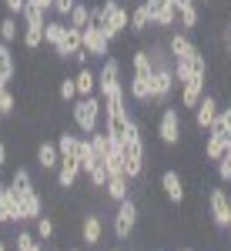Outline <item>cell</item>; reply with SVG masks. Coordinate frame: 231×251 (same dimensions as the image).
Wrapping results in <instances>:
<instances>
[{
  "mask_svg": "<svg viewBox=\"0 0 231 251\" xmlns=\"http://www.w3.org/2000/svg\"><path fill=\"white\" fill-rule=\"evenodd\" d=\"M104 168H107V174H124V151H111V154L104 157Z\"/></svg>",
  "mask_w": 231,
  "mask_h": 251,
  "instance_id": "f35d334b",
  "label": "cell"
},
{
  "mask_svg": "<svg viewBox=\"0 0 231 251\" xmlns=\"http://www.w3.org/2000/svg\"><path fill=\"white\" fill-rule=\"evenodd\" d=\"M77 144H80V137L71 134V131H64V134L57 137V151H60V157H77Z\"/></svg>",
  "mask_w": 231,
  "mask_h": 251,
  "instance_id": "d6a6232c",
  "label": "cell"
},
{
  "mask_svg": "<svg viewBox=\"0 0 231 251\" xmlns=\"http://www.w3.org/2000/svg\"><path fill=\"white\" fill-rule=\"evenodd\" d=\"M0 184H3V181H0Z\"/></svg>",
  "mask_w": 231,
  "mask_h": 251,
  "instance_id": "6f0895ef",
  "label": "cell"
},
{
  "mask_svg": "<svg viewBox=\"0 0 231 251\" xmlns=\"http://www.w3.org/2000/svg\"><path fill=\"white\" fill-rule=\"evenodd\" d=\"M137 201L134 198H124V201H117V211H114V225H111V231H114L117 241H128L137 228Z\"/></svg>",
  "mask_w": 231,
  "mask_h": 251,
  "instance_id": "277c9868",
  "label": "cell"
},
{
  "mask_svg": "<svg viewBox=\"0 0 231 251\" xmlns=\"http://www.w3.org/2000/svg\"><path fill=\"white\" fill-rule=\"evenodd\" d=\"M148 54H151L154 71H174V57H171V50H168V44H151Z\"/></svg>",
  "mask_w": 231,
  "mask_h": 251,
  "instance_id": "d4e9b609",
  "label": "cell"
},
{
  "mask_svg": "<svg viewBox=\"0 0 231 251\" xmlns=\"http://www.w3.org/2000/svg\"><path fill=\"white\" fill-rule=\"evenodd\" d=\"M20 211H17V194L10 184H0V225H7V221H17Z\"/></svg>",
  "mask_w": 231,
  "mask_h": 251,
  "instance_id": "ffe728a7",
  "label": "cell"
},
{
  "mask_svg": "<svg viewBox=\"0 0 231 251\" xmlns=\"http://www.w3.org/2000/svg\"><path fill=\"white\" fill-rule=\"evenodd\" d=\"M57 97L64 100V104H74V100H77V84H74V77H60Z\"/></svg>",
  "mask_w": 231,
  "mask_h": 251,
  "instance_id": "8d00e7d4",
  "label": "cell"
},
{
  "mask_svg": "<svg viewBox=\"0 0 231 251\" xmlns=\"http://www.w3.org/2000/svg\"><path fill=\"white\" fill-rule=\"evenodd\" d=\"M71 117H74V124L84 131V134H94L97 127H101V121H104V100L101 97H77L74 104H71Z\"/></svg>",
  "mask_w": 231,
  "mask_h": 251,
  "instance_id": "6da1fadb",
  "label": "cell"
},
{
  "mask_svg": "<svg viewBox=\"0 0 231 251\" xmlns=\"http://www.w3.org/2000/svg\"><path fill=\"white\" fill-rule=\"evenodd\" d=\"M161 188H164V198H168L171 204H181V201H184V177L178 171L161 174Z\"/></svg>",
  "mask_w": 231,
  "mask_h": 251,
  "instance_id": "2e32d148",
  "label": "cell"
},
{
  "mask_svg": "<svg viewBox=\"0 0 231 251\" xmlns=\"http://www.w3.org/2000/svg\"><path fill=\"white\" fill-rule=\"evenodd\" d=\"M91 144H94V151H97V157H101V161H104V157L114 151V144H111V134H107L104 127H97L94 134H91Z\"/></svg>",
  "mask_w": 231,
  "mask_h": 251,
  "instance_id": "f1b7e54d",
  "label": "cell"
},
{
  "mask_svg": "<svg viewBox=\"0 0 231 251\" xmlns=\"http://www.w3.org/2000/svg\"><path fill=\"white\" fill-rule=\"evenodd\" d=\"M17 211H20L17 221H37L40 214H44V201H40L37 188L27 194H17Z\"/></svg>",
  "mask_w": 231,
  "mask_h": 251,
  "instance_id": "5bb4252c",
  "label": "cell"
},
{
  "mask_svg": "<svg viewBox=\"0 0 231 251\" xmlns=\"http://www.w3.org/2000/svg\"><path fill=\"white\" fill-rule=\"evenodd\" d=\"M107 177H111V174H107V168H104V161H97V168L91 174H87V181H91V188H101V191H104V184H107Z\"/></svg>",
  "mask_w": 231,
  "mask_h": 251,
  "instance_id": "60d3db41",
  "label": "cell"
},
{
  "mask_svg": "<svg viewBox=\"0 0 231 251\" xmlns=\"http://www.w3.org/2000/svg\"><path fill=\"white\" fill-rule=\"evenodd\" d=\"M51 251H60V248H51Z\"/></svg>",
  "mask_w": 231,
  "mask_h": 251,
  "instance_id": "9f6ffc18",
  "label": "cell"
},
{
  "mask_svg": "<svg viewBox=\"0 0 231 251\" xmlns=\"http://www.w3.org/2000/svg\"><path fill=\"white\" fill-rule=\"evenodd\" d=\"M178 251H194V248H178Z\"/></svg>",
  "mask_w": 231,
  "mask_h": 251,
  "instance_id": "f5cc1de1",
  "label": "cell"
},
{
  "mask_svg": "<svg viewBox=\"0 0 231 251\" xmlns=\"http://www.w3.org/2000/svg\"><path fill=\"white\" fill-rule=\"evenodd\" d=\"M74 84H77V97H94L97 94V74L87 67V64L74 74Z\"/></svg>",
  "mask_w": 231,
  "mask_h": 251,
  "instance_id": "7402d4cb",
  "label": "cell"
},
{
  "mask_svg": "<svg viewBox=\"0 0 231 251\" xmlns=\"http://www.w3.org/2000/svg\"><path fill=\"white\" fill-rule=\"evenodd\" d=\"M205 80L208 77H191L181 84V107H188V111L198 107V100L205 97Z\"/></svg>",
  "mask_w": 231,
  "mask_h": 251,
  "instance_id": "e0dca14e",
  "label": "cell"
},
{
  "mask_svg": "<svg viewBox=\"0 0 231 251\" xmlns=\"http://www.w3.org/2000/svg\"><path fill=\"white\" fill-rule=\"evenodd\" d=\"M77 161H80V171L84 174H91L97 168V151H94V144H91V137H80V144H77Z\"/></svg>",
  "mask_w": 231,
  "mask_h": 251,
  "instance_id": "cb8c5ba5",
  "label": "cell"
},
{
  "mask_svg": "<svg viewBox=\"0 0 231 251\" xmlns=\"http://www.w3.org/2000/svg\"><path fill=\"white\" fill-rule=\"evenodd\" d=\"M107 37H111V44H114L117 37H124V30L131 27V10L121 3V0H104L101 3V24H97Z\"/></svg>",
  "mask_w": 231,
  "mask_h": 251,
  "instance_id": "7a4b0ae2",
  "label": "cell"
},
{
  "mask_svg": "<svg viewBox=\"0 0 231 251\" xmlns=\"http://www.w3.org/2000/svg\"><path fill=\"white\" fill-rule=\"evenodd\" d=\"M214 168H218V177H221V181L228 184V181H231V141H228V151L221 154V161H218Z\"/></svg>",
  "mask_w": 231,
  "mask_h": 251,
  "instance_id": "7bdbcfd3",
  "label": "cell"
},
{
  "mask_svg": "<svg viewBox=\"0 0 231 251\" xmlns=\"http://www.w3.org/2000/svg\"><path fill=\"white\" fill-rule=\"evenodd\" d=\"M0 40H3V44H14V40H17V20L10 17V14L0 20Z\"/></svg>",
  "mask_w": 231,
  "mask_h": 251,
  "instance_id": "74e56055",
  "label": "cell"
},
{
  "mask_svg": "<svg viewBox=\"0 0 231 251\" xmlns=\"http://www.w3.org/2000/svg\"><path fill=\"white\" fill-rule=\"evenodd\" d=\"M111 251H124V248H111Z\"/></svg>",
  "mask_w": 231,
  "mask_h": 251,
  "instance_id": "db71d44e",
  "label": "cell"
},
{
  "mask_svg": "<svg viewBox=\"0 0 231 251\" xmlns=\"http://www.w3.org/2000/svg\"><path fill=\"white\" fill-rule=\"evenodd\" d=\"M54 231H57V228H54V218H51V214H40L37 221H34V234H37L40 241H51Z\"/></svg>",
  "mask_w": 231,
  "mask_h": 251,
  "instance_id": "e575fe53",
  "label": "cell"
},
{
  "mask_svg": "<svg viewBox=\"0 0 231 251\" xmlns=\"http://www.w3.org/2000/svg\"><path fill=\"white\" fill-rule=\"evenodd\" d=\"M14 107H17V97L10 94V87H3V91H0V117H10Z\"/></svg>",
  "mask_w": 231,
  "mask_h": 251,
  "instance_id": "b9f144b4",
  "label": "cell"
},
{
  "mask_svg": "<svg viewBox=\"0 0 231 251\" xmlns=\"http://www.w3.org/2000/svg\"><path fill=\"white\" fill-rule=\"evenodd\" d=\"M64 34H67V24H64V17H54L44 24V44H51V47H57L60 40H64Z\"/></svg>",
  "mask_w": 231,
  "mask_h": 251,
  "instance_id": "4316f807",
  "label": "cell"
},
{
  "mask_svg": "<svg viewBox=\"0 0 231 251\" xmlns=\"http://www.w3.org/2000/svg\"><path fill=\"white\" fill-rule=\"evenodd\" d=\"M198 20H201L198 3H188L184 10H178V27H181L184 34H194V30H198Z\"/></svg>",
  "mask_w": 231,
  "mask_h": 251,
  "instance_id": "484cf974",
  "label": "cell"
},
{
  "mask_svg": "<svg viewBox=\"0 0 231 251\" xmlns=\"http://www.w3.org/2000/svg\"><path fill=\"white\" fill-rule=\"evenodd\" d=\"M225 231H228V234H231V221H228V228H225Z\"/></svg>",
  "mask_w": 231,
  "mask_h": 251,
  "instance_id": "816d5d0a",
  "label": "cell"
},
{
  "mask_svg": "<svg viewBox=\"0 0 231 251\" xmlns=\"http://www.w3.org/2000/svg\"><path fill=\"white\" fill-rule=\"evenodd\" d=\"M30 3H34V7H40L44 14H51V10H54V0H30Z\"/></svg>",
  "mask_w": 231,
  "mask_h": 251,
  "instance_id": "bcb514c9",
  "label": "cell"
},
{
  "mask_svg": "<svg viewBox=\"0 0 231 251\" xmlns=\"http://www.w3.org/2000/svg\"><path fill=\"white\" fill-rule=\"evenodd\" d=\"M67 24H71V27H80V30H84V27H91V7H87L84 0H77V7L71 10Z\"/></svg>",
  "mask_w": 231,
  "mask_h": 251,
  "instance_id": "4dcf8cb0",
  "label": "cell"
},
{
  "mask_svg": "<svg viewBox=\"0 0 231 251\" xmlns=\"http://www.w3.org/2000/svg\"><path fill=\"white\" fill-rule=\"evenodd\" d=\"M3 7H7V14H10V17H20V14H24V7H27V0H3Z\"/></svg>",
  "mask_w": 231,
  "mask_h": 251,
  "instance_id": "f6af8a7d",
  "label": "cell"
},
{
  "mask_svg": "<svg viewBox=\"0 0 231 251\" xmlns=\"http://www.w3.org/2000/svg\"><path fill=\"white\" fill-rule=\"evenodd\" d=\"M20 40H24V47H27V50H37L40 44H44V27H24Z\"/></svg>",
  "mask_w": 231,
  "mask_h": 251,
  "instance_id": "d590c367",
  "label": "cell"
},
{
  "mask_svg": "<svg viewBox=\"0 0 231 251\" xmlns=\"http://www.w3.org/2000/svg\"><path fill=\"white\" fill-rule=\"evenodd\" d=\"M181 131H184V124H181V107H161V121H157V137H161V144L164 148H174V144H181Z\"/></svg>",
  "mask_w": 231,
  "mask_h": 251,
  "instance_id": "5b68a950",
  "label": "cell"
},
{
  "mask_svg": "<svg viewBox=\"0 0 231 251\" xmlns=\"http://www.w3.org/2000/svg\"><path fill=\"white\" fill-rule=\"evenodd\" d=\"M80 238H84V245H87V248H97V245L104 241V221H101V214H84Z\"/></svg>",
  "mask_w": 231,
  "mask_h": 251,
  "instance_id": "9a60e30c",
  "label": "cell"
},
{
  "mask_svg": "<svg viewBox=\"0 0 231 251\" xmlns=\"http://www.w3.org/2000/svg\"><path fill=\"white\" fill-rule=\"evenodd\" d=\"M174 91H178V77H174V71H154V74H151V104L168 107Z\"/></svg>",
  "mask_w": 231,
  "mask_h": 251,
  "instance_id": "8992f818",
  "label": "cell"
},
{
  "mask_svg": "<svg viewBox=\"0 0 231 251\" xmlns=\"http://www.w3.org/2000/svg\"><path fill=\"white\" fill-rule=\"evenodd\" d=\"M74 7H77V0H54V10H51V14H57V17H71Z\"/></svg>",
  "mask_w": 231,
  "mask_h": 251,
  "instance_id": "ee69618b",
  "label": "cell"
},
{
  "mask_svg": "<svg viewBox=\"0 0 231 251\" xmlns=\"http://www.w3.org/2000/svg\"><path fill=\"white\" fill-rule=\"evenodd\" d=\"M14 71H17V60H14V54H10V44H3L0 40V77H14Z\"/></svg>",
  "mask_w": 231,
  "mask_h": 251,
  "instance_id": "f546056e",
  "label": "cell"
},
{
  "mask_svg": "<svg viewBox=\"0 0 231 251\" xmlns=\"http://www.w3.org/2000/svg\"><path fill=\"white\" fill-rule=\"evenodd\" d=\"M57 164H60L57 141H40L37 144V168L40 171H57Z\"/></svg>",
  "mask_w": 231,
  "mask_h": 251,
  "instance_id": "d6986e66",
  "label": "cell"
},
{
  "mask_svg": "<svg viewBox=\"0 0 231 251\" xmlns=\"http://www.w3.org/2000/svg\"><path fill=\"white\" fill-rule=\"evenodd\" d=\"M144 3L151 7L154 27H161V30H171L174 24H178V10H174L171 0H144Z\"/></svg>",
  "mask_w": 231,
  "mask_h": 251,
  "instance_id": "4fadbf2b",
  "label": "cell"
},
{
  "mask_svg": "<svg viewBox=\"0 0 231 251\" xmlns=\"http://www.w3.org/2000/svg\"><path fill=\"white\" fill-rule=\"evenodd\" d=\"M228 134H221V131H208V141H205V161H211V164H218L221 161V154L228 151Z\"/></svg>",
  "mask_w": 231,
  "mask_h": 251,
  "instance_id": "44dd1931",
  "label": "cell"
},
{
  "mask_svg": "<svg viewBox=\"0 0 231 251\" xmlns=\"http://www.w3.org/2000/svg\"><path fill=\"white\" fill-rule=\"evenodd\" d=\"M10 188H14V194L34 191V174L27 171V168H17V171H14V177H10Z\"/></svg>",
  "mask_w": 231,
  "mask_h": 251,
  "instance_id": "83f0119b",
  "label": "cell"
},
{
  "mask_svg": "<svg viewBox=\"0 0 231 251\" xmlns=\"http://www.w3.org/2000/svg\"><path fill=\"white\" fill-rule=\"evenodd\" d=\"M117 87H124V80H121V64H117V57H104L101 71H97V97L111 94Z\"/></svg>",
  "mask_w": 231,
  "mask_h": 251,
  "instance_id": "ba28073f",
  "label": "cell"
},
{
  "mask_svg": "<svg viewBox=\"0 0 231 251\" xmlns=\"http://www.w3.org/2000/svg\"><path fill=\"white\" fill-rule=\"evenodd\" d=\"M80 174H84V171H80V161H77V157H60L57 171H54V177H57V188H60V191H74Z\"/></svg>",
  "mask_w": 231,
  "mask_h": 251,
  "instance_id": "7c38bea8",
  "label": "cell"
},
{
  "mask_svg": "<svg viewBox=\"0 0 231 251\" xmlns=\"http://www.w3.org/2000/svg\"><path fill=\"white\" fill-rule=\"evenodd\" d=\"M0 251H7V241H0Z\"/></svg>",
  "mask_w": 231,
  "mask_h": 251,
  "instance_id": "f907efd6",
  "label": "cell"
},
{
  "mask_svg": "<svg viewBox=\"0 0 231 251\" xmlns=\"http://www.w3.org/2000/svg\"><path fill=\"white\" fill-rule=\"evenodd\" d=\"M20 20H24V27H44V24H47V14H44L40 7H34V3L27 0V7H24Z\"/></svg>",
  "mask_w": 231,
  "mask_h": 251,
  "instance_id": "1f68e13d",
  "label": "cell"
},
{
  "mask_svg": "<svg viewBox=\"0 0 231 251\" xmlns=\"http://www.w3.org/2000/svg\"><path fill=\"white\" fill-rule=\"evenodd\" d=\"M225 44H228V50H231V20H228V27H225Z\"/></svg>",
  "mask_w": 231,
  "mask_h": 251,
  "instance_id": "c3c4849f",
  "label": "cell"
},
{
  "mask_svg": "<svg viewBox=\"0 0 231 251\" xmlns=\"http://www.w3.org/2000/svg\"><path fill=\"white\" fill-rule=\"evenodd\" d=\"M131 184H134V181H131L128 174H111V177H107V184H104V194L117 204V201L131 198Z\"/></svg>",
  "mask_w": 231,
  "mask_h": 251,
  "instance_id": "ac0fdd59",
  "label": "cell"
},
{
  "mask_svg": "<svg viewBox=\"0 0 231 251\" xmlns=\"http://www.w3.org/2000/svg\"><path fill=\"white\" fill-rule=\"evenodd\" d=\"M124 174L137 181L144 174V134H141V124H131L128 127V137H124Z\"/></svg>",
  "mask_w": 231,
  "mask_h": 251,
  "instance_id": "3957f363",
  "label": "cell"
},
{
  "mask_svg": "<svg viewBox=\"0 0 231 251\" xmlns=\"http://www.w3.org/2000/svg\"><path fill=\"white\" fill-rule=\"evenodd\" d=\"M84 54H87V57H94V60L111 57V37H107L97 24L84 27Z\"/></svg>",
  "mask_w": 231,
  "mask_h": 251,
  "instance_id": "52a82bcc",
  "label": "cell"
},
{
  "mask_svg": "<svg viewBox=\"0 0 231 251\" xmlns=\"http://www.w3.org/2000/svg\"><path fill=\"white\" fill-rule=\"evenodd\" d=\"M7 161H10V151H7V141H0V168H7Z\"/></svg>",
  "mask_w": 231,
  "mask_h": 251,
  "instance_id": "7dc6e473",
  "label": "cell"
},
{
  "mask_svg": "<svg viewBox=\"0 0 231 251\" xmlns=\"http://www.w3.org/2000/svg\"><path fill=\"white\" fill-rule=\"evenodd\" d=\"M211 131H221V134H228V137H231V104H225V107L218 111V121H214Z\"/></svg>",
  "mask_w": 231,
  "mask_h": 251,
  "instance_id": "ab89813d",
  "label": "cell"
},
{
  "mask_svg": "<svg viewBox=\"0 0 231 251\" xmlns=\"http://www.w3.org/2000/svg\"><path fill=\"white\" fill-rule=\"evenodd\" d=\"M71 251H80V248H71Z\"/></svg>",
  "mask_w": 231,
  "mask_h": 251,
  "instance_id": "11a10c76",
  "label": "cell"
},
{
  "mask_svg": "<svg viewBox=\"0 0 231 251\" xmlns=\"http://www.w3.org/2000/svg\"><path fill=\"white\" fill-rule=\"evenodd\" d=\"M218 111H221L218 97L205 94L201 100H198V107H194V127H198V131H211L214 121H218Z\"/></svg>",
  "mask_w": 231,
  "mask_h": 251,
  "instance_id": "30bf717a",
  "label": "cell"
},
{
  "mask_svg": "<svg viewBox=\"0 0 231 251\" xmlns=\"http://www.w3.org/2000/svg\"><path fill=\"white\" fill-rule=\"evenodd\" d=\"M3 87H7V77H0V91H3Z\"/></svg>",
  "mask_w": 231,
  "mask_h": 251,
  "instance_id": "681fc988",
  "label": "cell"
},
{
  "mask_svg": "<svg viewBox=\"0 0 231 251\" xmlns=\"http://www.w3.org/2000/svg\"><path fill=\"white\" fill-rule=\"evenodd\" d=\"M151 27H154L151 7H148V3H144V0H141V3H137L134 10H131V30H134V34H148V30H151Z\"/></svg>",
  "mask_w": 231,
  "mask_h": 251,
  "instance_id": "603a6c76",
  "label": "cell"
},
{
  "mask_svg": "<svg viewBox=\"0 0 231 251\" xmlns=\"http://www.w3.org/2000/svg\"><path fill=\"white\" fill-rule=\"evenodd\" d=\"M17 251H44V241H40L34 231H17Z\"/></svg>",
  "mask_w": 231,
  "mask_h": 251,
  "instance_id": "836d02e7",
  "label": "cell"
},
{
  "mask_svg": "<svg viewBox=\"0 0 231 251\" xmlns=\"http://www.w3.org/2000/svg\"><path fill=\"white\" fill-rule=\"evenodd\" d=\"M168 50H171L174 60H194V57H201L198 44H194L191 34H184V30H178V34L168 37Z\"/></svg>",
  "mask_w": 231,
  "mask_h": 251,
  "instance_id": "8fae6325",
  "label": "cell"
},
{
  "mask_svg": "<svg viewBox=\"0 0 231 251\" xmlns=\"http://www.w3.org/2000/svg\"><path fill=\"white\" fill-rule=\"evenodd\" d=\"M208 214L218 228H228L231 221V198L225 194V188H211L208 191Z\"/></svg>",
  "mask_w": 231,
  "mask_h": 251,
  "instance_id": "9c48e42d",
  "label": "cell"
}]
</instances>
